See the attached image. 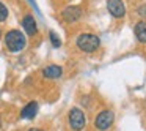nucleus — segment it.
<instances>
[{
  "label": "nucleus",
  "instance_id": "nucleus-4",
  "mask_svg": "<svg viewBox=\"0 0 146 131\" xmlns=\"http://www.w3.org/2000/svg\"><path fill=\"white\" fill-rule=\"evenodd\" d=\"M111 123H113V112L111 111H102L101 114L96 117V122H94L96 128L101 130V131L108 130V128L111 126Z\"/></svg>",
  "mask_w": 146,
  "mask_h": 131
},
{
  "label": "nucleus",
  "instance_id": "nucleus-6",
  "mask_svg": "<svg viewBox=\"0 0 146 131\" xmlns=\"http://www.w3.org/2000/svg\"><path fill=\"white\" fill-rule=\"evenodd\" d=\"M80 16H82L80 7H68L63 10V19L66 21V22H76Z\"/></svg>",
  "mask_w": 146,
  "mask_h": 131
},
{
  "label": "nucleus",
  "instance_id": "nucleus-13",
  "mask_svg": "<svg viewBox=\"0 0 146 131\" xmlns=\"http://www.w3.org/2000/svg\"><path fill=\"white\" fill-rule=\"evenodd\" d=\"M29 131H42V130H39V128H32V130H29Z\"/></svg>",
  "mask_w": 146,
  "mask_h": 131
},
{
  "label": "nucleus",
  "instance_id": "nucleus-10",
  "mask_svg": "<svg viewBox=\"0 0 146 131\" xmlns=\"http://www.w3.org/2000/svg\"><path fill=\"white\" fill-rule=\"evenodd\" d=\"M135 35L140 43H146V21H140L135 24Z\"/></svg>",
  "mask_w": 146,
  "mask_h": 131
},
{
  "label": "nucleus",
  "instance_id": "nucleus-12",
  "mask_svg": "<svg viewBox=\"0 0 146 131\" xmlns=\"http://www.w3.org/2000/svg\"><path fill=\"white\" fill-rule=\"evenodd\" d=\"M50 41H52V44H54L55 48H60L61 41H60V38H58V36H57V33L50 32Z\"/></svg>",
  "mask_w": 146,
  "mask_h": 131
},
{
  "label": "nucleus",
  "instance_id": "nucleus-7",
  "mask_svg": "<svg viewBox=\"0 0 146 131\" xmlns=\"http://www.w3.org/2000/svg\"><path fill=\"white\" fill-rule=\"evenodd\" d=\"M24 29H25V32L29 33V35H35L36 32H38V27H36V21L33 16H25L24 17V22H22Z\"/></svg>",
  "mask_w": 146,
  "mask_h": 131
},
{
  "label": "nucleus",
  "instance_id": "nucleus-1",
  "mask_svg": "<svg viewBox=\"0 0 146 131\" xmlns=\"http://www.w3.org/2000/svg\"><path fill=\"white\" fill-rule=\"evenodd\" d=\"M5 44L11 52H19L25 48V36L19 30H11L5 35Z\"/></svg>",
  "mask_w": 146,
  "mask_h": 131
},
{
  "label": "nucleus",
  "instance_id": "nucleus-14",
  "mask_svg": "<svg viewBox=\"0 0 146 131\" xmlns=\"http://www.w3.org/2000/svg\"><path fill=\"white\" fill-rule=\"evenodd\" d=\"M0 38H2V32H0Z\"/></svg>",
  "mask_w": 146,
  "mask_h": 131
},
{
  "label": "nucleus",
  "instance_id": "nucleus-11",
  "mask_svg": "<svg viewBox=\"0 0 146 131\" xmlns=\"http://www.w3.org/2000/svg\"><path fill=\"white\" fill-rule=\"evenodd\" d=\"M7 17H8V10H7V7L0 2V22H3Z\"/></svg>",
  "mask_w": 146,
  "mask_h": 131
},
{
  "label": "nucleus",
  "instance_id": "nucleus-3",
  "mask_svg": "<svg viewBox=\"0 0 146 131\" xmlns=\"http://www.w3.org/2000/svg\"><path fill=\"white\" fill-rule=\"evenodd\" d=\"M85 114L80 111L79 107H74L71 109L69 112V125L74 131H82L83 126H85Z\"/></svg>",
  "mask_w": 146,
  "mask_h": 131
},
{
  "label": "nucleus",
  "instance_id": "nucleus-8",
  "mask_svg": "<svg viewBox=\"0 0 146 131\" xmlns=\"http://www.w3.org/2000/svg\"><path fill=\"white\" fill-rule=\"evenodd\" d=\"M61 73H63V70H61L60 67H57V65H50V67L42 70V74H44V77H47V79H57V77L61 76Z\"/></svg>",
  "mask_w": 146,
  "mask_h": 131
},
{
  "label": "nucleus",
  "instance_id": "nucleus-5",
  "mask_svg": "<svg viewBox=\"0 0 146 131\" xmlns=\"http://www.w3.org/2000/svg\"><path fill=\"white\" fill-rule=\"evenodd\" d=\"M107 10L113 17H123L126 14V8H124V3L121 0H108Z\"/></svg>",
  "mask_w": 146,
  "mask_h": 131
},
{
  "label": "nucleus",
  "instance_id": "nucleus-9",
  "mask_svg": "<svg viewBox=\"0 0 146 131\" xmlns=\"http://www.w3.org/2000/svg\"><path fill=\"white\" fill-rule=\"evenodd\" d=\"M36 112H38V104H36L35 101H32V103H29V104L22 109L21 117H22V118H33L36 115Z\"/></svg>",
  "mask_w": 146,
  "mask_h": 131
},
{
  "label": "nucleus",
  "instance_id": "nucleus-2",
  "mask_svg": "<svg viewBox=\"0 0 146 131\" xmlns=\"http://www.w3.org/2000/svg\"><path fill=\"white\" fill-rule=\"evenodd\" d=\"M99 38L93 33H82L77 38V48L83 52H94L99 48Z\"/></svg>",
  "mask_w": 146,
  "mask_h": 131
}]
</instances>
